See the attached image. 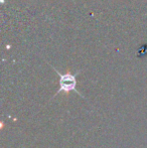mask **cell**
<instances>
[{"mask_svg":"<svg viewBox=\"0 0 147 148\" xmlns=\"http://www.w3.org/2000/svg\"><path fill=\"white\" fill-rule=\"evenodd\" d=\"M51 68L53 69V71H55L59 77V88L55 95H59L62 92L67 93V94L70 93V92H76L79 95H81L80 92L77 91V76L80 74V71H78L76 74H72V73L62 74V73H59L55 66H51Z\"/></svg>","mask_w":147,"mask_h":148,"instance_id":"obj_1","label":"cell"}]
</instances>
